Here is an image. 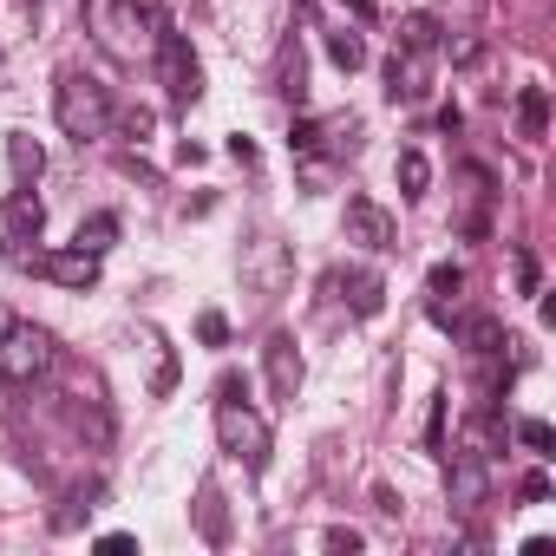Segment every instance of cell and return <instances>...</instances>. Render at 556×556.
Listing matches in <instances>:
<instances>
[{"mask_svg":"<svg viewBox=\"0 0 556 556\" xmlns=\"http://www.w3.org/2000/svg\"><path fill=\"white\" fill-rule=\"evenodd\" d=\"M112 242H118V216H112V210H92V216L73 229V249H86V255H105Z\"/></svg>","mask_w":556,"mask_h":556,"instance_id":"obj_16","label":"cell"},{"mask_svg":"<svg viewBox=\"0 0 556 556\" xmlns=\"http://www.w3.org/2000/svg\"><path fill=\"white\" fill-rule=\"evenodd\" d=\"M40 268L53 275L60 289H92V282H99V255H86V249H60V255H40Z\"/></svg>","mask_w":556,"mask_h":556,"instance_id":"obj_12","label":"cell"},{"mask_svg":"<svg viewBox=\"0 0 556 556\" xmlns=\"http://www.w3.org/2000/svg\"><path fill=\"white\" fill-rule=\"evenodd\" d=\"M262 374H268V393L275 400H295L302 393V348H295V334H268L262 341Z\"/></svg>","mask_w":556,"mask_h":556,"instance_id":"obj_9","label":"cell"},{"mask_svg":"<svg viewBox=\"0 0 556 556\" xmlns=\"http://www.w3.org/2000/svg\"><path fill=\"white\" fill-rule=\"evenodd\" d=\"M517 445H530V452H549V445H556L549 419H517Z\"/></svg>","mask_w":556,"mask_h":556,"instance_id":"obj_23","label":"cell"},{"mask_svg":"<svg viewBox=\"0 0 556 556\" xmlns=\"http://www.w3.org/2000/svg\"><path fill=\"white\" fill-rule=\"evenodd\" d=\"M341 229H348V242H361L367 255H387V249H393V236H400V223H393L374 197H348Z\"/></svg>","mask_w":556,"mask_h":556,"instance_id":"obj_8","label":"cell"},{"mask_svg":"<svg viewBox=\"0 0 556 556\" xmlns=\"http://www.w3.org/2000/svg\"><path fill=\"white\" fill-rule=\"evenodd\" d=\"M197 341H203V348H229V321H223L216 308H203V315H197Z\"/></svg>","mask_w":556,"mask_h":556,"instance_id":"obj_22","label":"cell"},{"mask_svg":"<svg viewBox=\"0 0 556 556\" xmlns=\"http://www.w3.org/2000/svg\"><path fill=\"white\" fill-rule=\"evenodd\" d=\"M242 282L255 289V295H282L289 289V242L282 236H249L242 242Z\"/></svg>","mask_w":556,"mask_h":556,"instance_id":"obj_5","label":"cell"},{"mask_svg":"<svg viewBox=\"0 0 556 556\" xmlns=\"http://www.w3.org/2000/svg\"><path fill=\"white\" fill-rule=\"evenodd\" d=\"M0 334H8V315H0Z\"/></svg>","mask_w":556,"mask_h":556,"instance_id":"obj_32","label":"cell"},{"mask_svg":"<svg viewBox=\"0 0 556 556\" xmlns=\"http://www.w3.org/2000/svg\"><path fill=\"white\" fill-rule=\"evenodd\" d=\"M99 549H105V556H125V549H138V536H125V530H112V536H99Z\"/></svg>","mask_w":556,"mask_h":556,"instance_id":"obj_29","label":"cell"},{"mask_svg":"<svg viewBox=\"0 0 556 556\" xmlns=\"http://www.w3.org/2000/svg\"><path fill=\"white\" fill-rule=\"evenodd\" d=\"M53 118L73 144H99L112 131V92L86 66H60L53 73Z\"/></svg>","mask_w":556,"mask_h":556,"instance_id":"obj_1","label":"cell"},{"mask_svg":"<svg viewBox=\"0 0 556 556\" xmlns=\"http://www.w3.org/2000/svg\"><path fill=\"white\" fill-rule=\"evenodd\" d=\"M348 308H354L361 321H374V315L387 308V282H380L374 268H354V275H348Z\"/></svg>","mask_w":556,"mask_h":556,"instance_id":"obj_14","label":"cell"},{"mask_svg":"<svg viewBox=\"0 0 556 556\" xmlns=\"http://www.w3.org/2000/svg\"><path fill=\"white\" fill-rule=\"evenodd\" d=\"M21 8H27V14H40V8H47V0H21Z\"/></svg>","mask_w":556,"mask_h":556,"instance_id":"obj_31","label":"cell"},{"mask_svg":"<svg viewBox=\"0 0 556 556\" xmlns=\"http://www.w3.org/2000/svg\"><path fill=\"white\" fill-rule=\"evenodd\" d=\"M315 151H334V157H341V151H361V118H354V112L321 118V125H315Z\"/></svg>","mask_w":556,"mask_h":556,"instance_id":"obj_15","label":"cell"},{"mask_svg":"<svg viewBox=\"0 0 556 556\" xmlns=\"http://www.w3.org/2000/svg\"><path fill=\"white\" fill-rule=\"evenodd\" d=\"M445 497H452V510H458V517H471V510L491 497V465H484L478 439H471L465 452H452V471H445Z\"/></svg>","mask_w":556,"mask_h":556,"instance_id":"obj_7","label":"cell"},{"mask_svg":"<svg viewBox=\"0 0 556 556\" xmlns=\"http://www.w3.org/2000/svg\"><path fill=\"white\" fill-rule=\"evenodd\" d=\"M8 170H14V184H40L47 151H40V138H34V131H8Z\"/></svg>","mask_w":556,"mask_h":556,"instance_id":"obj_13","label":"cell"},{"mask_svg":"<svg viewBox=\"0 0 556 556\" xmlns=\"http://www.w3.org/2000/svg\"><path fill=\"white\" fill-rule=\"evenodd\" d=\"M40 229H47V203L34 197V184H14L8 190V236L14 242H40Z\"/></svg>","mask_w":556,"mask_h":556,"instance_id":"obj_11","label":"cell"},{"mask_svg":"<svg viewBox=\"0 0 556 556\" xmlns=\"http://www.w3.org/2000/svg\"><path fill=\"white\" fill-rule=\"evenodd\" d=\"M465 341H471V354H497V321H471Z\"/></svg>","mask_w":556,"mask_h":556,"instance_id":"obj_24","label":"cell"},{"mask_svg":"<svg viewBox=\"0 0 556 556\" xmlns=\"http://www.w3.org/2000/svg\"><path fill=\"white\" fill-rule=\"evenodd\" d=\"M426 289H432V302H445V295H458V289H465V268H458V262H439V268L426 275Z\"/></svg>","mask_w":556,"mask_h":556,"instance_id":"obj_21","label":"cell"},{"mask_svg":"<svg viewBox=\"0 0 556 556\" xmlns=\"http://www.w3.org/2000/svg\"><path fill=\"white\" fill-rule=\"evenodd\" d=\"M157 79H164V99H170L177 112H190V105L203 99V66H197L190 40H184L170 21H157Z\"/></svg>","mask_w":556,"mask_h":556,"instance_id":"obj_4","label":"cell"},{"mask_svg":"<svg viewBox=\"0 0 556 556\" xmlns=\"http://www.w3.org/2000/svg\"><path fill=\"white\" fill-rule=\"evenodd\" d=\"M203 530H210V543H223V510H216V484H203Z\"/></svg>","mask_w":556,"mask_h":556,"instance_id":"obj_26","label":"cell"},{"mask_svg":"<svg viewBox=\"0 0 556 556\" xmlns=\"http://www.w3.org/2000/svg\"><path fill=\"white\" fill-rule=\"evenodd\" d=\"M523 497H530V504H543V497H549V478H543V471H530V478H523Z\"/></svg>","mask_w":556,"mask_h":556,"instance_id":"obj_30","label":"cell"},{"mask_svg":"<svg viewBox=\"0 0 556 556\" xmlns=\"http://www.w3.org/2000/svg\"><path fill=\"white\" fill-rule=\"evenodd\" d=\"M517 125H523V138H543L549 131V92L543 86H523L517 92Z\"/></svg>","mask_w":556,"mask_h":556,"instance_id":"obj_17","label":"cell"},{"mask_svg":"<svg viewBox=\"0 0 556 556\" xmlns=\"http://www.w3.org/2000/svg\"><path fill=\"white\" fill-rule=\"evenodd\" d=\"M216 445H223L242 471H262V465H268V426H262V413H255L242 393H223V400H216Z\"/></svg>","mask_w":556,"mask_h":556,"instance_id":"obj_3","label":"cell"},{"mask_svg":"<svg viewBox=\"0 0 556 556\" xmlns=\"http://www.w3.org/2000/svg\"><path fill=\"white\" fill-rule=\"evenodd\" d=\"M400 47L406 53H439V21L432 14H406L400 21Z\"/></svg>","mask_w":556,"mask_h":556,"instance_id":"obj_18","label":"cell"},{"mask_svg":"<svg viewBox=\"0 0 556 556\" xmlns=\"http://www.w3.org/2000/svg\"><path fill=\"white\" fill-rule=\"evenodd\" d=\"M517 282H523V295H543V289H536V255H530V249H517Z\"/></svg>","mask_w":556,"mask_h":556,"instance_id":"obj_28","label":"cell"},{"mask_svg":"<svg viewBox=\"0 0 556 556\" xmlns=\"http://www.w3.org/2000/svg\"><path fill=\"white\" fill-rule=\"evenodd\" d=\"M426 445L445 452V400H432V413H426Z\"/></svg>","mask_w":556,"mask_h":556,"instance_id":"obj_25","label":"cell"},{"mask_svg":"<svg viewBox=\"0 0 556 556\" xmlns=\"http://www.w3.org/2000/svg\"><path fill=\"white\" fill-rule=\"evenodd\" d=\"M53 367H60V341H53L47 328H34V321H8V334H0V387L27 393V387H40Z\"/></svg>","mask_w":556,"mask_h":556,"instance_id":"obj_2","label":"cell"},{"mask_svg":"<svg viewBox=\"0 0 556 556\" xmlns=\"http://www.w3.org/2000/svg\"><path fill=\"white\" fill-rule=\"evenodd\" d=\"M321 549H361V530L334 523V530H321Z\"/></svg>","mask_w":556,"mask_h":556,"instance_id":"obj_27","label":"cell"},{"mask_svg":"<svg viewBox=\"0 0 556 556\" xmlns=\"http://www.w3.org/2000/svg\"><path fill=\"white\" fill-rule=\"evenodd\" d=\"M328 60H334L341 73H361V66H367V40L348 34V27H334V34H328Z\"/></svg>","mask_w":556,"mask_h":556,"instance_id":"obj_19","label":"cell"},{"mask_svg":"<svg viewBox=\"0 0 556 556\" xmlns=\"http://www.w3.org/2000/svg\"><path fill=\"white\" fill-rule=\"evenodd\" d=\"M393 177H400V197H426V184H432V164H426L419 151H400Z\"/></svg>","mask_w":556,"mask_h":556,"instance_id":"obj_20","label":"cell"},{"mask_svg":"<svg viewBox=\"0 0 556 556\" xmlns=\"http://www.w3.org/2000/svg\"><path fill=\"white\" fill-rule=\"evenodd\" d=\"M426 79H432V53L393 47V60H387V99L393 105H419L426 99Z\"/></svg>","mask_w":556,"mask_h":556,"instance_id":"obj_10","label":"cell"},{"mask_svg":"<svg viewBox=\"0 0 556 556\" xmlns=\"http://www.w3.org/2000/svg\"><path fill=\"white\" fill-rule=\"evenodd\" d=\"M66 419H73V432H79L92 452H105V445H112V413H105V393H99V380H92V374H79V380H73V393H66Z\"/></svg>","mask_w":556,"mask_h":556,"instance_id":"obj_6","label":"cell"}]
</instances>
